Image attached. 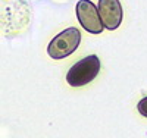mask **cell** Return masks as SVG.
<instances>
[{"label": "cell", "instance_id": "6da1fadb", "mask_svg": "<svg viewBox=\"0 0 147 138\" xmlns=\"http://www.w3.org/2000/svg\"><path fill=\"white\" fill-rule=\"evenodd\" d=\"M100 71V59L96 55H88L75 62L66 73V82L71 87H82L91 82Z\"/></svg>", "mask_w": 147, "mask_h": 138}, {"label": "cell", "instance_id": "7a4b0ae2", "mask_svg": "<svg viewBox=\"0 0 147 138\" xmlns=\"http://www.w3.org/2000/svg\"><path fill=\"white\" fill-rule=\"evenodd\" d=\"M81 43V31L71 27L53 37L47 46V55L52 59H65L78 48Z\"/></svg>", "mask_w": 147, "mask_h": 138}, {"label": "cell", "instance_id": "3957f363", "mask_svg": "<svg viewBox=\"0 0 147 138\" xmlns=\"http://www.w3.org/2000/svg\"><path fill=\"white\" fill-rule=\"evenodd\" d=\"M77 18L81 24V27L90 34H100L105 28V25L100 18L99 7H96L90 0H80L75 6Z\"/></svg>", "mask_w": 147, "mask_h": 138}, {"label": "cell", "instance_id": "277c9868", "mask_svg": "<svg viewBox=\"0 0 147 138\" xmlns=\"http://www.w3.org/2000/svg\"><path fill=\"white\" fill-rule=\"evenodd\" d=\"M97 7H99L100 18L106 30L113 31L121 25L124 12H122L119 0H99Z\"/></svg>", "mask_w": 147, "mask_h": 138}, {"label": "cell", "instance_id": "5b68a950", "mask_svg": "<svg viewBox=\"0 0 147 138\" xmlns=\"http://www.w3.org/2000/svg\"><path fill=\"white\" fill-rule=\"evenodd\" d=\"M137 109H138V112H140V115H141V116L147 118V96H146V97H143V98L140 100V102H138Z\"/></svg>", "mask_w": 147, "mask_h": 138}]
</instances>
